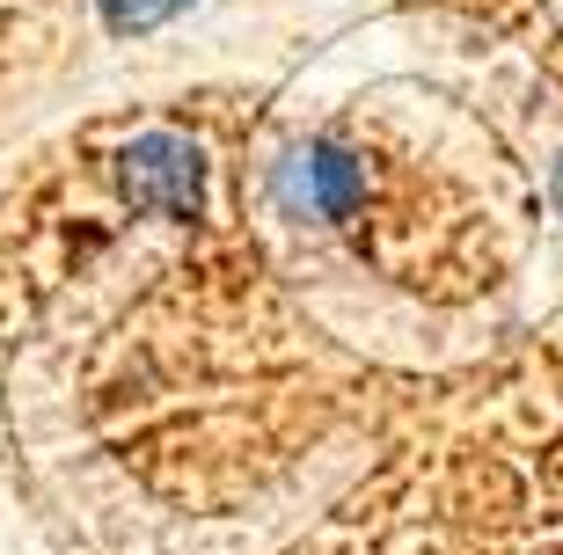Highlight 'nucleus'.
<instances>
[{
	"instance_id": "1",
	"label": "nucleus",
	"mask_w": 563,
	"mask_h": 555,
	"mask_svg": "<svg viewBox=\"0 0 563 555\" xmlns=\"http://www.w3.org/2000/svg\"><path fill=\"white\" fill-rule=\"evenodd\" d=\"M198 190H206V162L198 146L176 140V132H146L125 154V198L140 212H168V220H190L198 212Z\"/></svg>"
},
{
	"instance_id": "2",
	"label": "nucleus",
	"mask_w": 563,
	"mask_h": 555,
	"mask_svg": "<svg viewBox=\"0 0 563 555\" xmlns=\"http://www.w3.org/2000/svg\"><path fill=\"white\" fill-rule=\"evenodd\" d=\"M358 162L344 154V146H308V154H292L286 162V198L300 212H314V220H344V212L358 206Z\"/></svg>"
},
{
	"instance_id": "3",
	"label": "nucleus",
	"mask_w": 563,
	"mask_h": 555,
	"mask_svg": "<svg viewBox=\"0 0 563 555\" xmlns=\"http://www.w3.org/2000/svg\"><path fill=\"white\" fill-rule=\"evenodd\" d=\"M176 0H110V22L125 30V22H154V15H168Z\"/></svg>"
},
{
	"instance_id": "4",
	"label": "nucleus",
	"mask_w": 563,
	"mask_h": 555,
	"mask_svg": "<svg viewBox=\"0 0 563 555\" xmlns=\"http://www.w3.org/2000/svg\"><path fill=\"white\" fill-rule=\"evenodd\" d=\"M556 206H563V162H556Z\"/></svg>"
}]
</instances>
